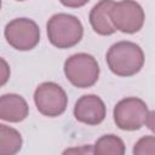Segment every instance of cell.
Segmentation results:
<instances>
[{
  "mask_svg": "<svg viewBox=\"0 0 155 155\" xmlns=\"http://www.w3.org/2000/svg\"><path fill=\"white\" fill-rule=\"evenodd\" d=\"M105 61L111 73L117 76L128 78L140 71L145 58L139 45L132 41L122 40L109 47L105 54Z\"/></svg>",
  "mask_w": 155,
  "mask_h": 155,
  "instance_id": "obj_1",
  "label": "cell"
},
{
  "mask_svg": "<svg viewBox=\"0 0 155 155\" xmlns=\"http://www.w3.org/2000/svg\"><path fill=\"white\" fill-rule=\"evenodd\" d=\"M48 41L58 48H70L78 45L84 36L80 19L69 13H56L46 24Z\"/></svg>",
  "mask_w": 155,
  "mask_h": 155,
  "instance_id": "obj_2",
  "label": "cell"
},
{
  "mask_svg": "<svg viewBox=\"0 0 155 155\" xmlns=\"http://www.w3.org/2000/svg\"><path fill=\"white\" fill-rule=\"evenodd\" d=\"M64 75L71 85L79 88L93 86L99 78V64L97 59L88 53L80 52L71 54L64 62Z\"/></svg>",
  "mask_w": 155,
  "mask_h": 155,
  "instance_id": "obj_3",
  "label": "cell"
},
{
  "mask_svg": "<svg viewBox=\"0 0 155 155\" xmlns=\"http://www.w3.org/2000/svg\"><path fill=\"white\" fill-rule=\"evenodd\" d=\"M149 111L143 99L138 97H126L115 104L113 116L120 130L136 131L145 125Z\"/></svg>",
  "mask_w": 155,
  "mask_h": 155,
  "instance_id": "obj_4",
  "label": "cell"
},
{
  "mask_svg": "<svg viewBox=\"0 0 155 155\" xmlns=\"http://www.w3.org/2000/svg\"><path fill=\"white\" fill-rule=\"evenodd\" d=\"M10 46L18 51H30L40 41V28L35 21L25 17L10 21L4 30Z\"/></svg>",
  "mask_w": 155,
  "mask_h": 155,
  "instance_id": "obj_5",
  "label": "cell"
},
{
  "mask_svg": "<svg viewBox=\"0 0 155 155\" xmlns=\"http://www.w3.org/2000/svg\"><path fill=\"white\" fill-rule=\"evenodd\" d=\"M109 16L115 30L126 34L139 31L145 21V13L142 6L131 0L114 1Z\"/></svg>",
  "mask_w": 155,
  "mask_h": 155,
  "instance_id": "obj_6",
  "label": "cell"
},
{
  "mask_svg": "<svg viewBox=\"0 0 155 155\" xmlns=\"http://www.w3.org/2000/svg\"><path fill=\"white\" fill-rule=\"evenodd\" d=\"M34 102L39 113L48 117H56L65 111L68 96L62 86L52 81H46L36 87Z\"/></svg>",
  "mask_w": 155,
  "mask_h": 155,
  "instance_id": "obj_7",
  "label": "cell"
},
{
  "mask_svg": "<svg viewBox=\"0 0 155 155\" xmlns=\"http://www.w3.org/2000/svg\"><path fill=\"white\" fill-rule=\"evenodd\" d=\"M107 115V107L97 94H84L74 105V116L79 122L96 126L103 122Z\"/></svg>",
  "mask_w": 155,
  "mask_h": 155,
  "instance_id": "obj_8",
  "label": "cell"
},
{
  "mask_svg": "<svg viewBox=\"0 0 155 155\" xmlns=\"http://www.w3.org/2000/svg\"><path fill=\"white\" fill-rule=\"evenodd\" d=\"M29 105L27 101L17 93H5L0 96V120L8 122H21L27 119Z\"/></svg>",
  "mask_w": 155,
  "mask_h": 155,
  "instance_id": "obj_9",
  "label": "cell"
},
{
  "mask_svg": "<svg viewBox=\"0 0 155 155\" xmlns=\"http://www.w3.org/2000/svg\"><path fill=\"white\" fill-rule=\"evenodd\" d=\"M113 2L114 1H111V0L98 1L90 11V16H88L90 24H91L92 29L99 35L108 36L116 31L111 24L110 16H109Z\"/></svg>",
  "mask_w": 155,
  "mask_h": 155,
  "instance_id": "obj_10",
  "label": "cell"
},
{
  "mask_svg": "<svg viewBox=\"0 0 155 155\" xmlns=\"http://www.w3.org/2000/svg\"><path fill=\"white\" fill-rule=\"evenodd\" d=\"M22 134L16 128L0 124V155H16L22 149Z\"/></svg>",
  "mask_w": 155,
  "mask_h": 155,
  "instance_id": "obj_11",
  "label": "cell"
},
{
  "mask_svg": "<svg viewBox=\"0 0 155 155\" xmlns=\"http://www.w3.org/2000/svg\"><path fill=\"white\" fill-rule=\"evenodd\" d=\"M125 153L124 140L111 133L99 137L93 145V155H125Z\"/></svg>",
  "mask_w": 155,
  "mask_h": 155,
  "instance_id": "obj_12",
  "label": "cell"
},
{
  "mask_svg": "<svg viewBox=\"0 0 155 155\" xmlns=\"http://www.w3.org/2000/svg\"><path fill=\"white\" fill-rule=\"evenodd\" d=\"M133 155H155V137L149 134L139 138L133 145Z\"/></svg>",
  "mask_w": 155,
  "mask_h": 155,
  "instance_id": "obj_13",
  "label": "cell"
},
{
  "mask_svg": "<svg viewBox=\"0 0 155 155\" xmlns=\"http://www.w3.org/2000/svg\"><path fill=\"white\" fill-rule=\"evenodd\" d=\"M62 155H93V145L86 144L80 147H70L67 148Z\"/></svg>",
  "mask_w": 155,
  "mask_h": 155,
  "instance_id": "obj_14",
  "label": "cell"
},
{
  "mask_svg": "<svg viewBox=\"0 0 155 155\" xmlns=\"http://www.w3.org/2000/svg\"><path fill=\"white\" fill-rule=\"evenodd\" d=\"M10 75H11V69H10L8 63L6 62V59L0 57V87L7 84Z\"/></svg>",
  "mask_w": 155,
  "mask_h": 155,
  "instance_id": "obj_15",
  "label": "cell"
},
{
  "mask_svg": "<svg viewBox=\"0 0 155 155\" xmlns=\"http://www.w3.org/2000/svg\"><path fill=\"white\" fill-rule=\"evenodd\" d=\"M88 2V0H85V1H62V4L64 6H68V7H80V6H84Z\"/></svg>",
  "mask_w": 155,
  "mask_h": 155,
  "instance_id": "obj_16",
  "label": "cell"
},
{
  "mask_svg": "<svg viewBox=\"0 0 155 155\" xmlns=\"http://www.w3.org/2000/svg\"><path fill=\"white\" fill-rule=\"evenodd\" d=\"M145 126H148L151 131L154 130V111H149V115H148V119H147Z\"/></svg>",
  "mask_w": 155,
  "mask_h": 155,
  "instance_id": "obj_17",
  "label": "cell"
},
{
  "mask_svg": "<svg viewBox=\"0 0 155 155\" xmlns=\"http://www.w3.org/2000/svg\"><path fill=\"white\" fill-rule=\"evenodd\" d=\"M0 8H1V1H0Z\"/></svg>",
  "mask_w": 155,
  "mask_h": 155,
  "instance_id": "obj_18",
  "label": "cell"
}]
</instances>
